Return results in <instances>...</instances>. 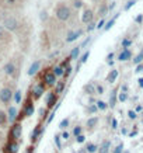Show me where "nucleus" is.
I'll list each match as a JSON object with an SVG mask.
<instances>
[{"label":"nucleus","mask_w":143,"mask_h":153,"mask_svg":"<svg viewBox=\"0 0 143 153\" xmlns=\"http://www.w3.org/2000/svg\"><path fill=\"white\" fill-rule=\"evenodd\" d=\"M1 25L9 31V33H14L20 28V21L19 19H16L14 16H4L1 19Z\"/></svg>","instance_id":"nucleus-1"},{"label":"nucleus","mask_w":143,"mask_h":153,"mask_svg":"<svg viewBox=\"0 0 143 153\" xmlns=\"http://www.w3.org/2000/svg\"><path fill=\"white\" fill-rule=\"evenodd\" d=\"M55 16H56V19L59 20V21H63V23H66V21H69L70 17H72V11H70V9L66 4L60 3V4L56 6Z\"/></svg>","instance_id":"nucleus-2"},{"label":"nucleus","mask_w":143,"mask_h":153,"mask_svg":"<svg viewBox=\"0 0 143 153\" xmlns=\"http://www.w3.org/2000/svg\"><path fill=\"white\" fill-rule=\"evenodd\" d=\"M11 98H13V91H11V88L3 87L0 90V101L3 102V104H9V102L11 101Z\"/></svg>","instance_id":"nucleus-3"},{"label":"nucleus","mask_w":143,"mask_h":153,"mask_svg":"<svg viewBox=\"0 0 143 153\" xmlns=\"http://www.w3.org/2000/svg\"><path fill=\"white\" fill-rule=\"evenodd\" d=\"M21 132H23V126H21V124H19V122L14 124V125L11 126V131H10V139L16 142V140L21 136Z\"/></svg>","instance_id":"nucleus-4"},{"label":"nucleus","mask_w":143,"mask_h":153,"mask_svg":"<svg viewBox=\"0 0 143 153\" xmlns=\"http://www.w3.org/2000/svg\"><path fill=\"white\" fill-rule=\"evenodd\" d=\"M56 77L55 74H53V72H46L45 76H44V84L45 86H49V87H52V86H56Z\"/></svg>","instance_id":"nucleus-5"},{"label":"nucleus","mask_w":143,"mask_h":153,"mask_svg":"<svg viewBox=\"0 0 143 153\" xmlns=\"http://www.w3.org/2000/svg\"><path fill=\"white\" fill-rule=\"evenodd\" d=\"M3 72H4L6 76H10V77H13V76H16L17 68H16V65H14L13 62H7V63L3 66Z\"/></svg>","instance_id":"nucleus-6"},{"label":"nucleus","mask_w":143,"mask_h":153,"mask_svg":"<svg viewBox=\"0 0 143 153\" xmlns=\"http://www.w3.org/2000/svg\"><path fill=\"white\" fill-rule=\"evenodd\" d=\"M44 93H45V84L44 83H39V84H35V86H34V88H33L34 98H39Z\"/></svg>","instance_id":"nucleus-7"},{"label":"nucleus","mask_w":143,"mask_h":153,"mask_svg":"<svg viewBox=\"0 0 143 153\" xmlns=\"http://www.w3.org/2000/svg\"><path fill=\"white\" fill-rule=\"evenodd\" d=\"M93 19H94V14H93V11L90 9H86L83 11V14H82V21H83L84 24H91L93 23Z\"/></svg>","instance_id":"nucleus-8"},{"label":"nucleus","mask_w":143,"mask_h":153,"mask_svg":"<svg viewBox=\"0 0 143 153\" xmlns=\"http://www.w3.org/2000/svg\"><path fill=\"white\" fill-rule=\"evenodd\" d=\"M39 69H41V60H35V62H33V65L30 66V69H28V76L37 74Z\"/></svg>","instance_id":"nucleus-9"},{"label":"nucleus","mask_w":143,"mask_h":153,"mask_svg":"<svg viewBox=\"0 0 143 153\" xmlns=\"http://www.w3.org/2000/svg\"><path fill=\"white\" fill-rule=\"evenodd\" d=\"M130 58H132V52L128 49V48H124L122 49V52H121L119 55H118V59L121 60V62H125V60H129Z\"/></svg>","instance_id":"nucleus-10"},{"label":"nucleus","mask_w":143,"mask_h":153,"mask_svg":"<svg viewBox=\"0 0 143 153\" xmlns=\"http://www.w3.org/2000/svg\"><path fill=\"white\" fill-rule=\"evenodd\" d=\"M83 34V31L82 30H79V31H70L69 34H67V37H66V42H73L76 41L80 35Z\"/></svg>","instance_id":"nucleus-11"},{"label":"nucleus","mask_w":143,"mask_h":153,"mask_svg":"<svg viewBox=\"0 0 143 153\" xmlns=\"http://www.w3.org/2000/svg\"><path fill=\"white\" fill-rule=\"evenodd\" d=\"M6 150H7V153H17L19 152V143L14 140H10L6 146Z\"/></svg>","instance_id":"nucleus-12"},{"label":"nucleus","mask_w":143,"mask_h":153,"mask_svg":"<svg viewBox=\"0 0 143 153\" xmlns=\"http://www.w3.org/2000/svg\"><path fill=\"white\" fill-rule=\"evenodd\" d=\"M34 111H35V107H34L33 102H28L27 105L24 107V117H31L34 115Z\"/></svg>","instance_id":"nucleus-13"},{"label":"nucleus","mask_w":143,"mask_h":153,"mask_svg":"<svg viewBox=\"0 0 143 153\" xmlns=\"http://www.w3.org/2000/svg\"><path fill=\"white\" fill-rule=\"evenodd\" d=\"M17 114H19V112H17V108H16V107H10L9 112H7V117H9V121L11 124L17 120Z\"/></svg>","instance_id":"nucleus-14"},{"label":"nucleus","mask_w":143,"mask_h":153,"mask_svg":"<svg viewBox=\"0 0 143 153\" xmlns=\"http://www.w3.org/2000/svg\"><path fill=\"white\" fill-rule=\"evenodd\" d=\"M10 39V34L3 25H0V41H9Z\"/></svg>","instance_id":"nucleus-15"},{"label":"nucleus","mask_w":143,"mask_h":153,"mask_svg":"<svg viewBox=\"0 0 143 153\" xmlns=\"http://www.w3.org/2000/svg\"><path fill=\"white\" fill-rule=\"evenodd\" d=\"M55 102H56V93H51L49 96H48V100H46V105H48V108H52Z\"/></svg>","instance_id":"nucleus-16"},{"label":"nucleus","mask_w":143,"mask_h":153,"mask_svg":"<svg viewBox=\"0 0 143 153\" xmlns=\"http://www.w3.org/2000/svg\"><path fill=\"white\" fill-rule=\"evenodd\" d=\"M116 77H118V70L116 69H112L110 72V74H108V77H107V80L110 82V83H114L116 80Z\"/></svg>","instance_id":"nucleus-17"},{"label":"nucleus","mask_w":143,"mask_h":153,"mask_svg":"<svg viewBox=\"0 0 143 153\" xmlns=\"http://www.w3.org/2000/svg\"><path fill=\"white\" fill-rule=\"evenodd\" d=\"M53 74H55L56 77H60V76L65 74V69H63L62 66H56L55 69H53Z\"/></svg>","instance_id":"nucleus-18"},{"label":"nucleus","mask_w":143,"mask_h":153,"mask_svg":"<svg viewBox=\"0 0 143 153\" xmlns=\"http://www.w3.org/2000/svg\"><path fill=\"white\" fill-rule=\"evenodd\" d=\"M9 121V117H7V114H6L4 111H1L0 110V125H6V122Z\"/></svg>","instance_id":"nucleus-19"},{"label":"nucleus","mask_w":143,"mask_h":153,"mask_svg":"<svg viewBox=\"0 0 143 153\" xmlns=\"http://www.w3.org/2000/svg\"><path fill=\"white\" fill-rule=\"evenodd\" d=\"M39 134H41V128H39V126H37V128L34 129V132L31 134V140H33V142H35V140L38 139Z\"/></svg>","instance_id":"nucleus-20"},{"label":"nucleus","mask_w":143,"mask_h":153,"mask_svg":"<svg viewBox=\"0 0 143 153\" xmlns=\"http://www.w3.org/2000/svg\"><path fill=\"white\" fill-rule=\"evenodd\" d=\"M97 122H98V118L97 117H93V118H90L87 121V126L88 128H94V126L97 125Z\"/></svg>","instance_id":"nucleus-21"},{"label":"nucleus","mask_w":143,"mask_h":153,"mask_svg":"<svg viewBox=\"0 0 143 153\" xmlns=\"http://www.w3.org/2000/svg\"><path fill=\"white\" fill-rule=\"evenodd\" d=\"M97 145H94V143H88L87 145V148H86V152L87 153H96L97 152Z\"/></svg>","instance_id":"nucleus-22"},{"label":"nucleus","mask_w":143,"mask_h":153,"mask_svg":"<svg viewBox=\"0 0 143 153\" xmlns=\"http://www.w3.org/2000/svg\"><path fill=\"white\" fill-rule=\"evenodd\" d=\"M133 63L135 65H140V63H143V49L140 51V53L133 59Z\"/></svg>","instance_id":"nucleus-23"},{"label":"nucleus","mask_w":143,"mask_h":153,"mask_svg":"<svg viewBox=\"0 0 143 153\" xmlns=\"http://www.w3.org/2000/svg\"><path fill=\"white\" fill-rule=\"evenodd\" d=\"M115 102H116V90H114L112 94H111V98H110V105L114 107L115 105Z\"/></svg>","instance_id":"nucleus-24"},{"label":"nucleus","mask_w":143,"mask_h":153,"mask_svg":"<svg viewBox=\"0 0 143 153\" xmlns=\"http://www.w3.org/2000/svg\"><path fill=\"white\" fill-rule=\"evenodd\" d=\"M73 135L74 138H77V136H80V135H83V128L82 126H76L73 129Z\"/></svg>","instance_id":"nucleus-25"},{"label":"nucleus","mask_w":143,"mask_h":153,"mask_svg":"<svg viewBox=\"0 0 143 153\" xmlns=\"http://www.w3.org/2000/svg\"><path fill=\"white\" fill-rule=\"evenodd\" d=\"M60 138H62V136H60V135H55V136H53V140H55V145H56V148L59 149H62V143H60Z\"/></svg>","instance_id":"nucleus-26"},{"label":"nucleus","mask_w":143,"mask_h":153,"mask_svg":"<svg viewBox=\"0 0 143 153\" xmlns=\"http://www.w3.org/2000/svg\"><path fill=\"white\" fill-rule=\"evenodd\" d=\"M67 126H69V120H67V118H65V120L60 121V124H59V128H60V129H66Z\"/></svg>","instance_id":"nucleus-27"},{"label":"nucleus","mask_w":143,"mask_h":153,"mask_svg":"<svg viewBox=\"0 0 143 153\" xmlns=\"http://www.w3.org/2000/svg\"><path fill=\"white\" fill-rule=\"evenodd\" d=\"M17 1H19V0H3V3H4L7 7H14V6L17 4Z\"/></svg>","instance_id":"nucleus-28"},{"label":"nucleus","mask_w":143,"mask_h":153,"mask_svg":"<svg viewBox=\"0 0 143 153\" xmlns=\"http://www.w3.org/2000/svg\"><path fill=\"white\" fill-rule=\"evenodd\" d=\"M14 101H16V104H20V102H21V91H20V90H17L16 94H14Z\"/></svg>","instance_id":"nucleus-29"},{"label":"nucleus","mask_w":143,"mask_h":153,"mask_svg":"<svg viewBox=\"0 0 143 153\" xmlns=\"http://www.w3.org/2000/svg\"><path fill=\"white\" fill-rule=\"evenodd\" d=\"M84 90L90 91V94H97L96 93V87H94L93 84H87V86H84Z\"/></svg>","instance_id":"nucleus-30"},{"label":"nucleus","mask_w":143,"mask_h":153,"mask_svg":"<svg viewBox=\"0 0 143 153\" xmlns=\"http://www.w3.org/2000/svg\"><path fill=\"white\" fill-rule=\"evenodd\" d=\"M97 108L98 110H107L108 108V105H107V102H104V101H97Z\"/></svg>","instance_id":"nucleus-31"},{"label":"nucleus","mask_w":143,"mask_h":153,"mask_svg":"<svg viewBox=\"0 0 143 153\" xmlns=\"http://www.w3.org/2000/svg\"><path fill=\"white\" fill-rule=\"evenodd\" d=\"M108 146H110V142L107 140V142H104V145H102L101 148H100V153H107V150H108Z\"/></svg>","instance_id":"nucleus-32"},{"label":"nucleus","mask_w":143,"mask_h":153,"mask_svg":"<svg viewBox=\"0 0 143 153\" xmlns=\"http://www.w3.org/2000/svg\"><path fill=\"white\" fill-rule=\"evenodd\" d=\"M63 87H65V82H62V83H58V84H56V90H55V93H62V90H63Z\"/></svg>","instance_id":"nucleus-33"},{"label":"nucleus","mask_w":143,"mask_h":153,"mask_svg":"<svg viewBox=\"0 0 143 153\" xmlns=\"http://www.w3.org/2000/svg\"><path fill=\"white\" fill-rule=\"evenodd\" d=\"M115 20H116V17H114V19L111 20V21H108V23H107V25L104 27V30H105V31H108V30H110V28L112 27L114 24H115Z\"/></svg>","instance_id":"nucleus-34"},{"label":"nucleus","mask_w":143,"mask_h":153,"mask_svg":"<svg viewBox=\"0 0 143 153\" xmlns=\"http://www.w3.org/2000/svg\"><path fill=\"white\" fill-rule=\"evenodd\" d=\"M79 51H80V48H74L73 51H72V53H70V59H74V58H76V56L79 55Z\"/></svg>","instance_id":"nucleus-35"},{"label":"nucleus","mask_w":143,"mask_h":153,"mask_svg":"<svg viewBox=\"0 0 143 153\" xmlns=\"http://www.w3.org/2000/svg\"><path fill=\"white\" fill-rule=\"evenodd\" d=\"M90 56V51H87V52H84V55L82 56V59H80V63H84L86 60H87V58Z\"/></svg>","instance_id":"nucleus-36"},{"label":"nucleus","mask_w":143,"mask_h":153,"mask_svg":"<svg viewBox=\"0 0 143 153\" xmlns=\"http://www.w3.org/2000/svg\"><path fill=\"white\" fill-rule=\"evenodd\" d=\"M135 3H136V0H129V1H128V4L125 6V10H129L132 6H135Z\"/></svg>","instance_id":"nucleus-37"},{"label":"nucleus","mask_w":143,"mask_h":153,"mask_svg":"<svg viewBox=\"0 0 143 153\" xmlns=\"http://www.w3.org/2000/svg\"><path fill=\"white\" fill-rule=\"evenodd\" d=\"M96 93H97V94H102V93H104V87H102V86H96Z\"/></svg>","instance_id":"nucleus-38"},{"label":"nucleus","mask_w":143,"mask_h":153,"mask_svg":"<svg viewBox=\"0 0 143 153\" xmlns=\"http://www.w3.org/2000/svg\"><path fill=\"white\" fill-rule=\"evenodd\" d=\"M130 45V39H124L122 41V48H128Z\"/></svg>","instance_id":"nucleus-39"},{"label":"nucleus","mask_w":143,"mask_h":153,"mask_svg":"<svg viewBox=\"0 0 143 153\" xmlns=\"http://www.w3.org/2000/svg\"><path fill=\"white\" fill-rule=\"evenodd\" d=\"M76 140H77L79 143H83L84 140H86V136H84V135H80V136H77V138H76Z\"/></svg>","instance_id":"nucleus-40"},{"label":"nucleus","mask_w":143,"mask_h":153,"mask_svg":"<svg viewBox=\"0 0 143 153\" xmlns=\"http://www.w3.org/2000/svg\"><path fill=\"white\" fill-rule=\"evenodd\" d=\"M122 149H124V145H118L114 150V153H122Z\"/></svg>","instance_id":"nucleus-41"},{"label":"nucleus","mask_w":143,"mask_h":153,"mask_svg":"<svg viewBox=\"0 0 143 153\" xmlns=\"http://www.w3.org/2000/svg\"><path fill=\"white\" fill-rule=\"evenodd\" d=\"M126 98H128V94H126V93H124V91H122V93L119 94V100H121V101H125Z\"/></svg>","instance_id":"nucleus-42"},{"label":"nucleus","mask_w":143,"mask_h":153,"mask_svg":"<svg viewBox=\"0 0 143 153\" xmlns=\"http://www.w3.org/2000/svg\"><path fill=\"white\" fill-rule=\"evenodd\" d=\"M73 6L76 7V9H80V7H82V1H80V0H74Z\"/></svg>","instance_id":"nucleus-43"},{"label":"nucleus","mask_w":143,"mask_h":153,"mask_svg":"<svg viewBox=\"0 0 143 153\" xmlns=\"http://www.w3.org/2000/svg\"><path fill=\"white\" fill-rule=\"evenodd\" d=\"M60 136H62L63 139H66V140H67V139H69V136H70V134H69V132H66V131H65V132H62V135H60Z\"/></svg>","instance_id":"nucleus-44"},{"label":"nucleus","mask_w":143,"mask_h":153,"mask_svg":"<svg viewBox=\"0 0 143 153\" xmlns=\"http://www.w3.org/2000/svg\"><path fill=\"white\" fill-rule=\"evenodd\" d=\"M112 58H114V53H110V55L107 56V62H108L110 65H112Z\"/></svg>","instance_id":"nucleus-45"},{"label":"nucleus","mask_w":143,"mask_h":153,"mask_svg":"<svg viewBox=\"0 0 143 153\" xmlns=\"http://www.w3.org/2000/svg\"><path fill=\"white\" fill-rule=\"evenodd\" d=\"M94 28H97V25H96V24H94V23H91V24H88V27H87V30H88V33H90V31H93V30H94Z\"/></svg>","instance_id":"nucleus-46"},{"label":"nucleus","mask_w":143,"mask_h":153,"mask_svg":"<svg viewBox=\"0 0 143 153\" xmlns=\"http://www.w3.org/2000/svg\"><path fill=\"white\" fill-rule=\"evenodd\" d=\"M128 115H129L130 120H135V118H136V112H135V111H129V112H128Z\"/></svg>","instance_id":"nucleus-47"},{"label":"nucleus","mask_w":143,"mask_h":153,"mask_svg":"<svg viewBox=\"0 0 143 153\" xmlns=\"http://www.w3.org/2000/svg\"><path fill=\"white\" fill-rule=\"evenodd\" d=\"M97 110H98V108H97V107H94V105H91V107H88V108H87L88 112H96Z\"/></svg>","instance_id":"nucleus-48"},{"label":"nucleus","mask_w":143,"mask_h":153,"mask_svg":"<svg viewBox=\"0 0 143 153\" xmlns=\"http://www.w3.org/2000/svg\"><path fill=\"white\" fill-rule=\"evenodd\" d=\"M142 70H143V63H140V65L136 66V72H138V73L139 72H142Z\"/></svg>","instance_id":"nucleus-49"},{"label":"nucleus","mask_w":143,"mask_h":153,"mask_svg":"<svg viewBox=\"0 0 143 153\" xmlns=\"http://www.w3.org/2000/svg\"><path fill=\"white\" fill-rule=\"evenodd\" d=\"M104 24H105V20H101V21L97 24V28H102V25H104Z\"/></svg>","instance_id":"nucleus-50"},{"label":"nucleus","mask_w":143,"mask_h":153,"mask_svg":"<svg viewBox=\"0 0 143 153\" xmlns=\"http://www.w3.org/2000/svg\"><path fill=\"white\" fill-rule=\"evenodd\" d=\"M105 14H107V7L105 6H102L101 7V16H105Z\"/></svg>","instance_id":"nucleus-51"},{"label":"nucleus","mask_w":143,"mask_h":153,"mask_svg":"<svg viewBox=\"0 0 143 153\" xmlns=\"http://www.w3.org/2000/svg\"><path fill=\"white\" fill-rule=\"evenodd\" d=\"M70 72H72V68H70V66H67V69H66V72H65L66 77H67V76H69V74H70Z\"/></svg>","instance_id":"nucleus-52"},{"label":"nucleus","mask_w":143,"mask_h":153,"mask_svg":"<svg viewBox=\"0 0 143 153\" xmlns=\"http://www.w3.org/2000/svg\"><path fill=\"white\" fill-rule=\"evenodd\" d=\"M116 125H118V122H116V120H115V118H112V128L115 129Z\"/></svg>","instance_id":"nucleus-53"},{"label":"nucleus","mask_w":143,"mask_h":153,"mask_svg":"<svg viewBox=\"0 0 143 153\" xmlns=\"http://www.w3.org/2000/svg\"><path fill=\"white\" fill-rule=\"evenodd\" d=\"M139 86H140V87H143V77H140V79H139Z\"/></svg>","instance_id":"nucleus-54"},{"label":"nucleus","mask_w":143,"mask_h":153,"mask_svg":"<svg viewBox=\"0 0 143 153\" xmlns=\"http://www.w3.org/2000/svg\"><path fill=\"white\" fill-rule=\"evenodd\" d=\"M136 21H138V23H140V21H142V16H139L138 19H136Z\"/></svg>","instance_id":"nucleus-55"}]
</instances>
